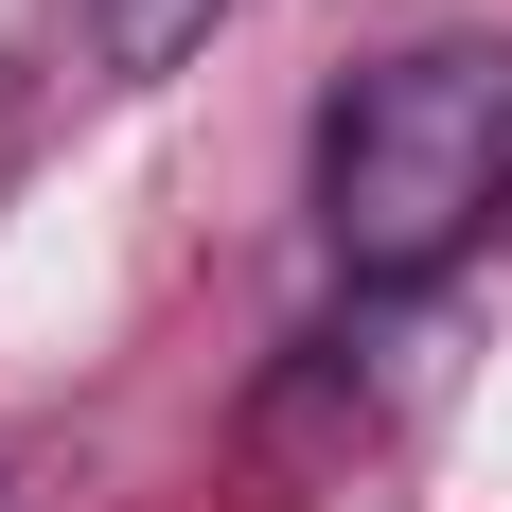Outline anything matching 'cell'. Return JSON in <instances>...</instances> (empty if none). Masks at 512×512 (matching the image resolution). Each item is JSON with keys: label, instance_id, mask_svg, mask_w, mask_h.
Instances as JSON below:
<instances>
[{"label": "cell", "instance_id": "cell-2", "mask_svg": "<svg viewBox=\"0 0 512 512\" xmlns=\"http://www.w3.org/2000/svg\"><path fill=\"white\" fill-rule=\"evenodd\" d=\"M230 0H89V36H106V71H177V53L212 36Z\"/></svg>", "mask_w": 512, "mask_h": 512}, {"label": "cell", "instance_id": "cell-1", "mask_svg": "<svg viewBox=\"0 0 512 512\" xmlns=\"http://www.w3.org/2000/svg\"><path fill=\"white\" fill-rule=\"evenodd\" d=\"M512 230V36H424L318 106V248L354 301H424Z\"/></svg>", "mask_w": 512, "mask_h": 512}]
</instances>
